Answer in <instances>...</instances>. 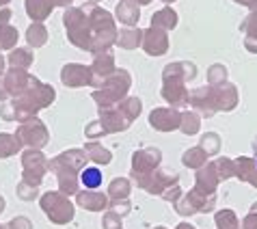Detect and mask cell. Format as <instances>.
Masks as SVG:
<instances>
[{"instance_id": "cell-13", "label": "cell", "mask_w": 257, "mask_h": 229, "mask_svg": "<svg viewBox=\"0 0 257 229\" xmlns=\"http://www.w3.org/2000/svg\"><path fill=\"white\" fill-rule=\"evenodd\" d=\"M20 137H22L24 143H28V145H33V147H44L48 143V130L44 128L41 121L35 119L20 128Z\"/></svg>"}, {"instance_id": "cell-15", "label": "cell", "mask_w": 257, "mask_h": 229, "mask_svg": "<svg viewBox=\"0 0 257 229\" xmlns=\"http://www.w3.org/2000/svg\"><path fill=\"white\" fill-rule=\"evenodd\" d=\"M139 5L132 3V0H121V3L117 5V18L121 24L125 26H134L139 22Z\"/></svg>"}, {"instance_id": "cell-17", "label": "cell", "mask_w": 257, "mask_h": 229, "mask_svg": "<svg viewBox=\"0 0 257 229\" xmlns=\"http://www.w3.org/2000/svg\"><path fill=\"white\" fill-rule=\"evenodd\" d=\"M91 71L93 74H97L99 78H108L110 74H115V59H112V54L108 52H102V54H97L95 56V61H93V67H91Z\"/></svg>"}, {"instance_id": "cell-11", "label": "cell", "mask_w": 257, "mask_h": 229, "mask_svg": "<svg viewBox=\"0 0 257 229\" xmlns=\"http://www.w3.org/2000/svg\"><path fill=\"white\" fill-rule=\"evenodd\" d=\"M212 99L216 110H233L238 106V89L229 82H223L218 87H212Z\"/></svg>"}, {"instance_id": "cell-43", "label": "cell", "mask_w": 257, "mask_h": 229, "mask_svg": "<svg viewBox=\"0 0 257 229\" xmlns=\"http://www.w3.org/2000/svg\"><path fill=\"white\" fill-rule=\"evenodd\" d=\"M162 3H173V0H162Z\"/></svg>"}, {"instance_id": "cell-10", "label": "cell", "mask_w": 257, "mask_h": 229, "mask_svg": "<svg viewBox=\"0 0 257 229\" xmlns=\"http://www.w3.org/2000/svg\"><path fill=\"white\" fill-rule=\"evenodd\" d=\"M24 169H26V182L37 188L41 182V175H44L48 169V162L44 156H41V152H35L33 149V152L24 154Z\"/></svg>"}, {"instance_id": "cell-24", "label": "cell", "mask_w": 257, "mask_h": 229, "mask_svg": "<svg viewBox=\"0 0 257 229\" xmlns=\"http://www.w3.org/2000/svg\"><path fill=\"white\" fill-rule=\"evenodd\" d=\"M141 99L139 97H127V99H123V104L119 106V110H121V114L127 119V124H132L134 119L141 114Z\"/></svg>"}, {"instance_id": "cell-32", "label": "cell", "mask_w": 257, "mask_h": 229, "mask_svg": "<svg viewBox=\"0 0 257 229\" xmlns=\"http://www.w3.org/2000/svg\"><path fill=\"white\" fill-rule=\"evenodd\" d=\"M18 39V31L7 24H0V48H11Z\"/></svg>"}, {"instance_id": "cell-1", "label": "cell", "mask_w": 257, "mask_h": 229, "mask_svg": "<svg viewBox=\"0 0 257 229\" xmlns=\"http://www.w3.org/2000/svg\"><path fill=\"white\" fill-rule=\"evenodd\" d=\"M197 76V67L192 63H173V65L164 67V84H162V97L169 104H173V108L188 104V91L186 82L188 78Z\"/></svg>"}, {"instance_id": "cell-35", "label": "cell", "mask_w": 257, "mask_h": 229, "mask_svg": "<svg viewBox=\"0 0 257 229\" xmlns=\"http://www.w3.org/2000/svg\"><path fill=\"white\" fill-rule=\"evenodd\" d=\"M242 229H257V203H253L251 212L244 216L242 220Z\"/></svg>"}, {"instance_id": "cell-8", "label": "cell", "mask_w": 257, "mask_h": 229, "mask_svg": "<svg viewBox=\"0 0 257 229\" xmlns=\"http://www.w3.org/2000/svg\"><path fill=\"white\" fill-rule=\"evenodd\" d=\"M61 80L65 87H87V84H93L95 78H93V71L91 67H84V65H65L63 67V74H61Z\"/></svg>"}, {"instance_id": "cell-30", "label": "cell", "mask_w": 257, "mask_h": 229, "mask_svg": "<svg viewBox=\"0 0 257 229\" xmlns=\"http://www.w3.org/2000/svg\"><path fill=\"white\" fill-rule=\"evenodd\" d=\"M227 80V67L225 65H212L208 69V82L212 87H218V84H223Z\"/></svg>"}, {"instance_id": "cell-2", "label": "cell", "mask_w": 257, "mask_h": 229, "mask_svg": "<svg viewBox=\"0 0 257 229\" xmlns=\"http://www.w3.org/2000/svg\"><path fill=\"white\" fill-rule=\"evenodd\" d=\"M89 26H91V31H93L91 46H89L91 52L102 54L104 50H108L117 41L115 20H112L110 13L104 11L102 7H91L89 9Z\"/></svg>"}, {"instance_id": "cell-34", "label": "cell", "mask_w": 257, "mask_h": 229, "mask_svg": "<svg viewBox=\"0 0 257 229\" xmlns=\"http://www.w3.org/2000/svg\"><path fill=\"white\" fill-rule=\"evenodd\" d=\"M11 63H13V65H18V63H20V65H31V63H33V56H31V52H28V50H16V52H13L11 54Z\"/></svg>"}, {"instance_id": "cell-33", "label": "cell", "mask_w": 257, "mask_h": 229, "mask_svg": "<svg viewBox=\"0 0 257 229\" xmlns=\"http://www.w3.org/2000/svg\"><path fill=\"white\" fill-rule=\"evenodd\" d=\"M11 141H16V139H11V137H7V134H3L0 137V156H11V154H16L18 149H20V145L22 143H11Z\"/></svg>"}, {"instance_id": "cell-5", "label": "cell", "mask_w": 257, "mask_h": 229, "mask_svg": "<svg viewBox=\"0 0 257 229\" xmlns=\"http://www.w3.org/2000/svg\"><path fill=\"white\" fill-rule=\"evenodd\" d=\"M65 28L69 35V41L82 50H89L91 46V26H89V16L84 13V9H78V7H71L65 11Z\"/></svg>"}, {"instance_id": "cell-22", "label": "cell", "mask_w": 257, "mask_h": 229, "mask_svg": "<svg viewBox=\"0 0 257 229\" xmlns=\"http://www.w3.org/2000/svg\"><path fill=\"white\" fill-rule=\"evenodd\" d=\"M80 182L84 184V188L87 190H93V188H99L104 182L102 177V171H99L97 167H87L80 171Z\"/></svg>"}, {"instance_id": "cell-6", "label": "cell", "mask_w": 257, "mask_h": 229, "mask_svg": "<svg viewBox=\"0 0 257 229\" xmlns=\"http://www.w3.org/2000/svg\"><path fill=\"white\" fill-rule=\"evenodd\" d=\"M41 207L46 210L48 218L59 225L69 223V220L74 218V205H71L61 192H52V190L46 192L44 199H41Z\"/></svg>"}, {"instance_id": "cell-42", "label": "cell", "mask_w": 257, "mask_h": 229, "mask_svg": "<svg viewBox=\"0 0 257 229\" xmlns=\"http://www.w3.org/2000/svg\"><path fill=\"white\" fill-rule=\"evenodd\" d=\"M132 3H139V5H149L152 0H132Z\"/></svg>"}, {"instance_id": "cell-12", "label": "cell", "mask_w": 257, "mask_h": 229, "mask_svg": "<svg viewBox=\"0 0 257 229\" xmlns=\"http://www.w3.org/2000/svg\"><path fill=\"white\" fill-rule=\"evenodd\" d=\"M143 48H145L147 54L152 56H160L169 50V39H167V33L160 31V28H147L145 33H143Z\"/></svg>"}, {"instance_id": "cell-45", "label": "cell", "mask_w": 257, "mask_h": 229, "mask_svg": "<svg viewBox=\"0 0 257 229\" xmlns=\"http://www.w3.org/2000/svg\"><path fill=\"white\" fill-rule=\"evenodd\" d=\"M5 3H7V0H0V5H5Z\"/></svg>"}, {"instance_id": "cell-16", "label": "cell", "mask_w": 257, "mask_h": 229, "mask_svg": "<svg viewBox=\"0 0 257 229\" xmlns=\"http://www.w3.org/2000/svg\"><path fill=\"white\" fill-rule=\"evenodd\" d=\"M54 9V0H26V11L35 22L46 20Z\"/></svg>"}, {"instance_id": "cell-28", "label": "cell", "mask_w": 257, "mask_h": 229, "mask_svg": "<svg viewBox=\"0 0 257 229\" xmlns=\"http://www.w3.org/2000/svg\"><path fill=\"white\" fill-rule=\"evenodd\" d=\"M180 130L184 134H197L199 132V114H195V112H182Z\"/></svg>"}, {"instance_id": "cell-23", "label": "cell", "mask_w": 257, "mask_h": 229, "mask_svg": "<svg viewBox=\"0 0 257 229\" xmlns=\"http://www.w3.org/2000/svg\"><path fill=\"white\" fill-rule=\"evenodd\" d=\"M208 158H210V156L205 154L201 147H192V149H188V152L184 154V164L190 167V169H201Z\"/></svg>"}, {"instance_id": "cell-20", "label": "cell", "mask_w": 257, "mask_h": 229, "mask_svg": "<svg viewBox=\"0 0 257 229\" xmlns=\"http://www.w3.org/2000/svg\"><path fill=\"white\" fill-rule=\"evenodd\" d=\"M117 44L125 50H134L143 44V31H137V28H127V31H121L117 35Z\"/></svg>"}, {"instance_id": "cell-19", "label": "cell", "mask_w": 257, "mask_h": 229, "mask_svg": "<svg viewBox=\"0 0 257 229\" xmlns=\"http://www.w3.org/2000/svg\"><path fill=\"white\" fill-rule=\"evenodd\" d=\"M106 197L102 195V192H89V190H84L78 195V205H82V207H87V210H93V212H99V210H104L106 207Z\"/></svg>"}, {"instance_id": "cell-39", "label": "cell", "mask_w": 257, "mask_h": 229, "mask_svg": "<svg viewBox=\"0 0 257 229\" xmlns=\"http://www.w3.org/2000/svg\"><path fill=\"white\" fill-rule=\"evenodd\" d=\"M235 3H238V5H244V7H251L255 0H235Z\"/></svg>"}, {"instance_id": "cell-27", "label": "cell", "mask_w": 257, "mask_h": 229, "mask_svg": "<svg viewBox=\"0 0 257 229\" xmlns=\"http://www.w3.org/2000/svg\"><path fill=\"white\" fill-rule=\"evenodd\" d=\"M108 195L112 199H127V195H130V182L123 180V177L112 180L108 186Z\"/></svg>"}, {"instance_id": "cell-3", "label": "cell", "mask_w": 257, "mask_h": 229, "mask_svg": "<svg viewBox=\"0 0 257 229\" xmlns=\"http://www.w3.org/2000/svg\"><path fill=\"white\" fill-rule=\"evenodd\" d=\"M84 160H87V154L80 152V149H71V152H65L61 156L50 162V169L59 175V186L63 192H71L76 195V188H78V169H82Z\"/></svg>"}, {"instance_id": "cell-40", "label": "cell", "mask_w": 257, "mask_h": 229, "mask_svg": "<svg viewBox=\"0 0 257 229\" xmlns=\"http://www.w3.org/2000/svg\"><path fill=\"white\" fill-rule=\"evenodd\" d=\"M177 229H195V227H192V225H188V223H182V225L177 227Z\"/></svg>"}, {"instance_id": "cell-14", "label": "cell", "mask_w": 257, "mask_h": 229, "mask_svg": "<svg viewBox=\"0 0 257 229\" xmlns=\"http://www.w3.org/2000/svg\"><path fill=\"white\" fill-rule=\"evenodd\" d=\"M235 175H238L240 182H248L251 186L257 188V164L255 158H248V156H240L235 158Z\"/></svg>"}, {"instance_id": "cell-4", "label": "cell", "mask_w": 257, "mask_h": 229, "mask_svg": "<svg viewBox=\"0 0 257 229\" xmlns=\"http://www.w3.org/2000/svg\"><path fill=\"white\" fill-rule=\"evenodd\" d=\"M130 82V74L125 69H115V74H110L102 87L93 93V99L99 104V108H110L112 104H117L125 97Z\"/></svg>"}, {"instance_id": "cell-18", "label": "cell", "mask_w": 257, "mask_h": 229, "mask_svg": "<svg viewBox=\"0 0 257 229\" xmlns=\"http://www.w3.org/2000/svg\"><path fill=\"white\" fill-rule=\"evenodd\" d=\"M152 26L160 28V31H171V28H175V26H177V13L171 9V7H164L162 11L154 13Z\"/></svg>"}, {"instance_id": "cell-31", "label": "cell", "mask_w": 257, "mask_h": 229, "mask_svg": "<svg viewBox=\"0 0 257 229\" xmlns=\"http://www.w3.org/2000/svg\"><path fill=\"white\" fill-rule=\"evenodd\" d=\"M201 143H203L201 149H203V152L208 154V156H214V154H216L218 149H220V137H218V134H214V132L205 134V137L201 139Z\"/></svg>"}, {"instance_id": "cell-44", "label": "cell", "mask_w": 257, "mask_h": 229, "mask_svg": "<svg viewBox=\"0 0 257 229\" xmlns=\"http://www.w3.org/2000/svg\"><path fill=\"white\" fill-rule=\"evenodd\" d=\"M0 69H3V59H0Z\"/></svg>"}, {"instance_id": "cell-46", "label": "cell", "mask_w": 257, "mask_h": 229, "mask_svg": "<svg viewBox=\"0 0 257 229\" xmlns=\"http://www.w3.org/2000/svg\"><path fill=\"white\" fill-rule=\"evenodd\" d=\"M156 229H167V227H156Z\"/></svg>"}, {"instance_id": "cell-9", "label": "cell", "mask_w": 257, "mask_h": 229, "mask_svg": "<svg viewBox=\"0 0 257 229\" xmlns=\"http://www.w3.org/2000/svg\"><path fill=\"white\" fill-rule=\"evenodd\" d=\"M149 124L160 132H171V130H175V128H180L182 112L177 108H156L149 114Z\"/></svg>"}, {"instance_id": "cell-25", "label": "cell", "mask_w": 257, "mask_h": 229, "mask_svg": "<svg viewBox=\"0 0 257 229\" xmlns=\"http://www.w3.org/2000/svg\"><path fill=\"white\" fill-rule=\"evenodd\" d=\"M26 37H28V44L35 46V48H39V46H44V44H46L48 31H46V26L41 24V22H35L31 28H28Z\"/></svg>"}, {"instance_id": "cell-29", "label": "cell", "mask_w": 257, "mask_h": 229, "mask_svg": "<svg viewBox=\"0 0 257 229\" xmlns=\"http://www.w3.org/2000/svg\"><path fill=\"white\" fill-rule=\"evenodd\" d=\"M240 31L246 35V39H257V13H248V16L242 20Z\"/></svg>"}, {"instance_id": "cell-21", "label": "cell", "mask_w": 257, "mask_h": 229, "mask_svg": "<svg viewBox=\"0 0 257 229\" xmlns=\"http://www.w3.org/2000/svg\"><path fill=\"white\" fill-rule=\"evenodd\" d=\"M84 154H87L89 160H93L97 164H108L112 160V154L108 149H104L99 143H87V147H84Z\"/></svg>"}, {"instance_id": "cell-37", "label": "cell", "mask_w": 257, "mask_h": 229, "mask_svg": "<svg viewBox=\"0 0 257 229\" xmlns=\"http://www.w3.org/2000/svg\"><path fill=\"white\" fill-rule=\"evenodd\" d=\"M104 229H121V220L115 212H110L104 216Z\"/></svg>"}, {"instance_id": "cell-7", "label": "cell", "mask_w": 257, "mask_h": 229, "mask_svg": "<svg viewBox=\"0 0 257 229\" xmlns=\"http://www.w3.org/2000/svg\"><path fill=\"white\" fill-rule=\"evenodd\" d=\"M160 149H141V152H137L132 156V175L137 177V180H141V177H145L149 173H154L156 167L160 164Z\"/></svg>"}, {"instance_id": "cell-47", "label": "cell", "mask_w": 257, "mask_h": 229, "mask_svg": "<svg viewBox=\"0 0 257 229\" xmlns=\"http://www.w3.org/2000/svg\"><path fill=\"white\" fill-rule=\"evenodd\" d=\"M93 3H99V0H93Z\"/></svg>"}, {"instance_id": "cell-38", "label": "cell", "mask_w": 257, "mask_h": 229, "mask_svg": "<svg viewBox=\"0 0 257 229\" xmlns=\"http://www.w3.org/2000/svg\"><path fill=\"white\" fill-rule=\"evenodd\" d=\"M71 3H74V0H54V5H61V7H67Z\"/></svg>"}, {"instance_id": "cell-36", "label": "cell", "mask_w": 257, "mask_h": 229, "mask_svg": "<svg viewBox=\"0 0 257 229\" xmlns=\"http://www.w3.org/2000/svg\"><path fill=\"white\" fill-rule=\"evenodd\" d=\"M112 212H115L117 216H125V214L130 212V203H127V199H115V201H112Z\"/></svg>"}, {"instance_id": "cell-41", "label": "cell", "mask_w": 257, "mask_h": 229, "mask_svg": "<svg viewBox=\"0 0 257 229\" xmlns=\"http://www.w3.org/2000/svg\"><path fill=\"white\" fill-rule=\"evenodd\" d=\"M248 9H251V13H257V0H255V3H253L251 7H248Z\"/></svg>"}, {"instance_id": "cell-26", "label": "cell", "mask_w": 257, "mask_h": 229, "mask_svg": "<svg viewBox=\"0 0 257 229\" xmlns=\"http://www.w3.org/2000/svg\"><path fill=\"white\" fill-rule=\"evenodd\" d=\"M216 227L218 229H238L240 220H238V216H235L233 210H220L216 214Z\"/></svg>"}]
</instances>
